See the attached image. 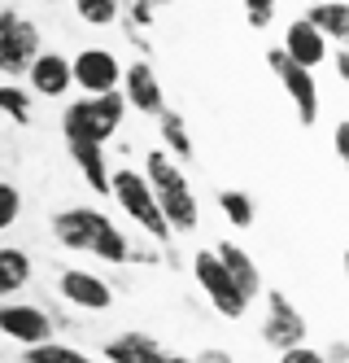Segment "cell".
<instances>
[{
    "instance_id": "17",
    "label": "cell",
    "mask_w": 349,
    "mask_h": 363,
    "mask_svg": "<svg viewBox=\"0 0 349 363\" xmlns=\"http://www.w3.org/2000/svg\"><path fill=\"white\" fill-rule=\"evenodd\" d=\"M306 22L324 35L328 44H345L349 40V5L345 0H324V5H310Z\"/></svg>"
},
{
    "instance_id": "20",
    "label": "cell",
    "mask_w": 349,
    "mask_h": 363,
    "mask_svg": "<svg viewBox=\"0 0 349 363\" xmlns=\"http://www.w3.org/2000/svg\"><path fill=\"white\" fill-rule=\"evenodd\" d=\"M26 280H31V258H26V250L0 245V298L26 289Z\"/></svg>"
},
{
    "instance_id": "19",
    "label": "cell",
    "mask_w": 349,
    "mask_h": 363,
    "mask_svg": "<svg viewBox=\"0 0 349 363\" xmlns=\"http://www.w3.org/2000/svg\"><path fill=\"white\" fill-rule=\"evenodd\" d=\"M157 136H162V153H171L175 162H188V158H193V136H188L183 114L162 110V114H157Z\"/></svg>"
},
{
    "instance_id": "7",
    "label": "cell",
    "mask_w": 349,
    "mask_h": 363,
    "mask_svg": "<svg viewBox=\"0 0 349 363\" xmlns=\"http://www.w3.org/2000/svg\"><path fill=\"white\" fill-rule=\"evenodd\" d=\"M266 66L275 70V79L284 84V92L292 96V106H297V123L302 127H314L319 123V84H314V70L297 66L284 48H266Z\"/></svg>"
},
{
    "instance_id": "6",
    "label": "cell",
    "mask_w": 349,
    "mask_h": 363,
    "mask_svg": "<svg viewBox=\"0 0 349 363\" xmlns=\"http://www.w3.org/2000/svg\"><path fill=\"white\" fill-rule=\"evenodd\" d=\"M193 276H197L201 294L210 298V306L219 311L223 320H245L249 302H245V294L236 289V280L227 276V267L219 263V254H214V250H201V254L193 258Z\"/></svg>"
},
{
    "instance_id": "12",
    "label": "cell",
    "mask_w": 349,
    "mask_h": 363,
    "mask_svg": "<svg viewBox=\"0 0 349 363\" xmlns=\"http://www.w3.org/2000/svg\"><path fill=\"white\" fill-rule=\"evenodd\" d=\"M62 298L70 302V306H79V311H110L114 306V289L105 284L101 276H92V272H62Z\"/></svg>"
},
{
    "instance_id": "15",
    "label": "cell",
    "mask_w": 349,
    "mask_h": 363,
    "mask_svg": "<svg viewBox=\"0 0 349 363\" xmlns=\"http://www.w3.org/2000/svg\"><path fill=\"white\" fill-rule=\"evenodd\" d=\"M26 79H31V88L40 92V96H48V101H57V96H66L70 92V57H62V53H35V62H31V70H26Z\"/></svg>"
},
{
    "instance_id": "25",
    "label": "cell",
    "mask_w": 349,
    "mask_h": 363,
    "mask_svg": "<svg viewBox=\"0 0 349 363\" xmlns=\"http://www.w3.org/2000/svg\"><path fill=\"white\" fill-rule=\"evenodd\" d=\"M162 5H171V0H131V9H127V22L122 27H131V31H140V35H149V27H153V13L162 9Z\"/></svg>"
},
{
    "instance_id": "13",
    "label": "cell",
    "mask_w": 349,
    "mask_h": 363,
    "mask_svg": "<svg viewBox=\"0 0 349 363\" xmlns=\"http://www.w3.org/2000/svg\"><path fill=\"white\" fill-rule=\"evenodd\" d=\"M105 359L110 363H197V359H183V354H171L153 342L144 333H122L105 346Z\"/></svg>"
},
{
    "instance_id": "4",
    "label": "cell",
    "mask_w": 349,
    "mask_h": 363,
    "mask_svg": "<svg viewBox=\"0 0 349 363\" xmlns=\"http://www.w3.org/2000/svg\"><path fill=\"white\" fill-rule=\"evenodd\" d=\"M110 197L127 211L131 223H140V228L149 232L153 241H171V228H166L162 211H157V197H153V189H149L144 171H136V167L110 171Z\"/></svg>"
},
{
    "instance_id": "2",
    "label": "cell",
    "mask_w": 349,
    "mask_h": 363,
    "mask_svg": "<svg viewBox=\"0 0 349 363\" xmlns=\"http://www.w3.org/2000/svg\"><path fill=\"white\" fill-rule=\"evenodd\" d=\"M144 179H149V189L157 197V211H162L171 237L175 232H197L201 206H197V193H193V184H188L183 167L171 158V153H162V149L144 153Z\"/></svg>"
},
{
    "instance_id": "10",
    "label": "cell",
    "mask_w": 349,
    "mask_h": 363,
    "mask_svg": "<svg viewBox=\"0 0 349 363\" xmlns=\"http://www.w3.org/2000/svg\"><path fill=\"white\" fill-rule=\"evenodd\" d=\"M118 92L131 110H140V114H162L166 110V92H162V79H157V70L136 57L131 66H122V79H118Z\"/></svg>"
},
{
    "instance_id": "3",
    "label": "cell",
    "mask_w": 349,
    "mask_h": 363,
    "mask_svg": "<svg viewBox=\"0 0 349 363\" xmlns=\"http://www.w3.org/2000/svg\"><path fill=\"white\" fill-rule=\"evenodd\" d=\"M122 114H127V101L122 92H101V96H79L66 106L62 114V132L66 140H92V145H105L118 136L122 127Z\"/></svg>"
},
{
    "instance_id": "28",
    "label": "cell",
    "mask_w": 349,
    "mask_h": 363,
    "mask_svg": "<svg viewBox=\"0 0 349 363\" xmlns=\"http://www.w3.org/2000/svg\"><path fill=\"white\" fill-rule=\"evenodd\" d=\"M280 363H328V359L314 346H292V350H280Z\"/></svg>"
},
{
    "instance_id": "1",
    "label": "cell",
    "mask_w": 349,
    "mask_h": 363,
    "mask_svg": "<svg viewBox=\"0 0 349 363\" xmlns=\"http://www.w3.org/2000/svg\"><path fill=\"white\" fill-rule=\"evenodd\" d=\"M52 237H57L66 250L96 254L101 263H127V258H131V245H127L122 232L114 228V219L92 211V206L57 211V215H52Z\"/></svg>"
},
{
    "instance_id": "30",
    "label": "cell",
    "mask_w": 349,
    "mask_h": 363,
    "mask_svg": "<svg viewBox=\"0 0 349 363\" xmlns=\"http://www.w3.org/2000/svg\"><path fill=\"white\" fill-rule=\"evenodd\" d=\"M328 57H336V74L349 79V53H345V48H336V53H328Z\"/></svg>"
},
{
    "instance_id": "16",
    "label": "cell",
    "mask_w": 349,
    "mask_h": 363,
    "mask_svg": "<svg viewBox=\"0 0 349 363\" xmlns=\"http://www.w3.org/2000/svg\"><path fill=\"white\" fill-rule=\"evenodd\" d=\"M214 254H219V263H223V267H227V276L236 280V289L245 294V302L253 306V298L262 294V276H258V263H253V258H249L245 250H240L236 241H219V250H214Z\"/></svg>"
},
{
    "instance_id": "23",
    "label": "cell",
    "mask_w": 349,
    "mask_h": 363,
    "mask_svg": "<svg viewBox=\"0 0 349 363\" xmlns=\"http://www.w3.org/2000/svg\"><path fill=\"white\" fill-rule=\"evenodd\" d=\"M0 114H9L18 127L31 123V88H0Z\"/></svg>"
},
{
    "instance_id": "14",
    "label": "cell",
    "mask_w": 349,
    "mask_h": 363,
    "mask_svg": "<svg viewBox=\"0 0 349 363\" xmlns=\"http://www.w3.org/2000/svg\"><path fill=\"white\" fill-rule=\"evenodd\" d=\"M284 53L297 62V66H306V70H314V66H324L328 62V40L319 35L306 18H297V22H288V31H284Z\"/></svg>"
},
{
    "instance_id": "27",
    "label": "cell",
    "mask_w": 349,
    "mask_h": 363,
    "mask_svg": "<svg viewBox=\"0 0 349 363\" xmlns=\"http://www.w3.org/2000/svg\"><path fill=\"white\" fill-rule=\"evenodd\" d=\"M245 18L253 31H266L275 22V0H245Z\"/></svg>"
},
{
    "instance_id": "26",
    "label": "cell",
    "mask_w": 349,
    "mask_h": 363,
    "mask_svg": "<svg viewBox=\"0 0 349 363\" xmlns=\"http://www.w3.org/2000/svg\"><path fill=\"white\" fill-rule=\"evenodd\" d=\"M18 215H22V193H18V184L0 179V232L13 228V223H18Z\"/></svg>"
},
{
    "instance_id": "18",
    "label": "cell",
    "mask_w": 349,
    "mask_h": 363,
    "mask_svg": "<svg viewBox=\"0 0 349 363\" xmlns=\"http://www.w3.org/2000/svg\"><path fill=\"white\" fill-rule=\"evenodd\" d=\"M70 145V158L84 171L88 189L92 193H110V167H105V145H92V140H66Z\"/></svg>"
},
{
    "instance_id": "21",
    "label": "cell",
    "mask_w": 349,
    "mask_h": 363,
    "mask_svg": "<svg viewBox=\"0 0 349 363\" xmlns=\"http://www.w3.org/2000/svg\"><path fill=\"white\" fill-rule=\"evenodd\" d=\"M219 211H223V219L231 228H253V215H258L249 193H240V189H223L219 193Z\"/></svg>"
},
{
    "instance_id": "9",
    "label": "cell",
    "mask_w": 349,
    "mask_h": 363,
    "mask_svg": "<svg viewBox=\"0 0 349 363\" xmlns=\"http://www.w3.org/2000/svg\"><path fill=\"white\" fill-rule=\"evenodd\" d=\"M306 320H302V311L288 302V294L271 289L266 294V324H262V337H266V346H275V350H292V346H306Z\"/></svg>"
},
{
    "instance_id": "32",
    "label": "cell",
    "mask_w": 349,
    "mask_h": 363,
    "mask_svg": "<svg viewBox=\"0 0 349 363\" xmlns=\"http://www.w3.org/2000/svg\"><path fill=\"white\" fill-rule=\"evenodd\" d=\"M306 5H324V0H306Z\"/></svg>"
},
{
    "instance_id": "11",
    "label": "cell",
    "mask_w": 349,
    "mask_h": 363,
    "mask_svg": "<svg viewBox=\"0 0 349 363\" xmlns=\"http://www.w3.org/2000/svg\"><path fill=\"white\" fill-rule=\"evenodd\" d=\"M0 333L13 337L18 346H44V342H52V320L40 306L9 302V306H0Z\"/></svg>"
},
{
    "instance_id": "31",
    "label": "cell",
    "mask_w": 349,
    "mask_h": 363,
    "mask_svg": "<svg viewBox=\"0 0 349 363\" xmlns=\"http://www.w3.org/2000/svg\"><path fill=\"white\" fill-rule=\"evenodd\" d=\"M197 363H231V359H227V354H223V350H205V354H201V359H197Z\"/></svg>"
},
{
    "instance_id": "5",
    "label": "cell",
    "mask_w": 349,
    "mask_h": 363,
    "mask_svg": "<svg viewBox=\"0 0 349 363\" xmlns=\"http://www.w3.org/2000/svg\"><path fill=\"white\" fill-rule=\"evenodd\" d=\"M40 53V27L18 9H0V74L22 79Z\"/></svg>"
},
{
    "instance_id": "8",
    "label": "cell",
    "mask_w": 349,
    "mask_h": 363,
    "mask_svg": "<svg viewBox=\"0 0 349 363\" xmlns=\"http://www.w3.org/2000/svg\"><path fill=\"white\" fill-rule=\"evenodd\" d=\"M122 79V62L101 44L79 48L74 62H70V84L84 88V96H101V92H114Z\"/></svg>"
},
{
    "instance_id": "29",
    "label": "cell",
    "mask_w": 349,
    "mask_h": 363,
    "mask_svg": "<svg viewBox=\"0 0 349 363\" xmlns=\"http://www.w3.org/2000/svg\"><path fill=\"white\" fill-rule=\"evenodd\" d=\"M332 145H336V158H341V162H349V118H341V123H336Z\"/></svg>"
},
{
    "instance_id": "22",
    "label": "cell",
    "mask_w": 349,
    "mask_h": 363,
    "mask_svg": "<svg viewBox=\"0 0 349 363\" xmlns=\"http://www.w3.org/2000/svg\"><path fill=\"white\" fill-rule=\"evenodd\" d=\"M74 9L88 27H110L122 18V0H74Z\"/></svg>"
},
{
    "instance_id": "24",
    "label": "cell",
    "mask_w": 349,
    "mask_h": 363,
    "mask_svg": "<svg viewBox=\"0 0 349 363\" xmlns=\"http://www.w3.org/2000/svg\"><path fill=\"white\" fill-rule=\"evenodd\" d=\"M26 363H92V359L79 354V350H70V346L44 342V346H26Z\"/></svg>"
}]
</instances>
